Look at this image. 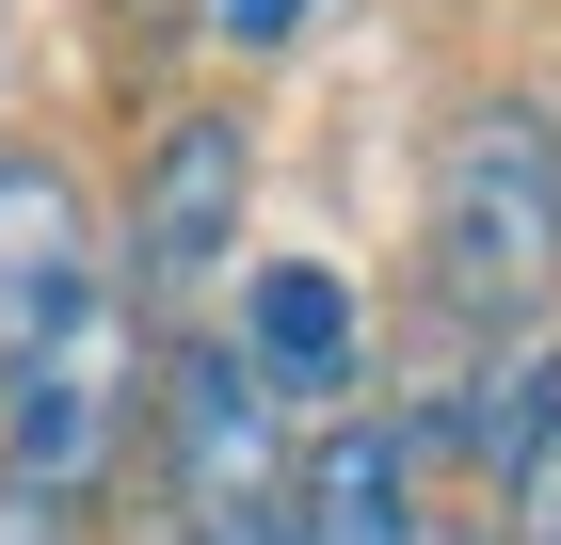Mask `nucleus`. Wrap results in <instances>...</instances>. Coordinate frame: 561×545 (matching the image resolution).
Here are the masks:
<instances>
[{
  "label": "nucleus",
  "instance_id": "1",
  "mask_svg": "<svg viewBox=\"0 0 561 545\" xmlns=\"http://www.w3.org/2000/svg\"><path fill=\"white\" fill-rule=\"evenodd\" d=\"M546 289H561V128L529 96H481L433 161V305L466 337H497Z\"/></svg>",
  "mask_w": 561,
  "mask_h": 545
},
{
  "label": "nucleus",
  "instance_id": "2",
  "mask_svg": "<svg viewBox=\"0 0 561 545\" xmlns=\"http://www.w3.org/2000/svg\"><path fill=\"white\" fill-rule=\"evenodd\" d=\"M145 370H161V337H145L113 289H81L16 370H0V498H16V513L96 498L113 450L145 433Z\"/></svg>",
  "mask_w": 561,
  "mask_h": 545
},
{
  "label": "nucleus",
  "instance_id": "3",
  "mask_svg": "<svg viewBox=\"0 0 561 545\" xmlns=\"http://www.w3.org/2000/svg\"><path fill=\"white\" fill-rule=\"evenodd\" d=\"M145 433H161L176 530L273 513V465H289V401L241 370V337H161V370H145Z\"/></svg>",
  "mask_w": 561,
  "mask_h": 545
},
{
  "label": "nucleus",
  "instance_id": "4",
  "mask_svg": "<svg viewBox=\"0 0 561 545\" xmlns=\"http://www.w3.org/2000/svg\"><path fill=\"white\" fill-rule=\"evenodd\" d=\"M241 193H257V145L241 113H161L145 145V193H129V321H193L225 289V257H241Z\"/></svg>",
  "mask_w": 561,
  "mask_h": 545
},
{
  "label": "nucleus",
  "instance_id": "5",
  "mask_svg": "<svg viewBox=\"0 0 561 545\" xmlns=\"http://www.w3.org/2000/svg\"><path fill=\"white\" fill-rule=\"evenodd\" d=\"M81 289H96V209H81V177L33 161V145H0V370H16Z\"/></svg>",
  "mask_w": 561,
  "mask_h": 545
},
{
  "label": "nucleus",
  "instance_id": "6",
  "mask_svg": "<svg viewBox=\"0 0 561 545\" xmlns=\"http://www.w3.org/2000/svg\"><path fill=\"white\" fill-rule=\"evenodd\" d=\"M241 370H257L273 401H337V385L369 370V321H353V289L321 273V257L241 273Z\"/></svg>",
  "mask_w": 561,
  "mask_h": 545
},
{
  "label": "nucleus",
  "instance_id": "7",
  "mask_svg": "<svg viewBox=\"0 0 561 545\" xmlns=\"http://www.w3.org/2000/svg\"><path fill=\"white\" fill-rule=\"evenodd\" d=\"M289 545H433V513H417V433H401V418H337L321 450H305Z\"/></svg>",
  "mask_w": 561,
  "mask_h": 545
},
{
  "label": "nucleus",
  "instance_id": "8",
  "mask_svg": "<svg viewBox=\"0 0 561 545\" xmlns=\"http://www.w3.org/2000/svg\"><path fill=\"white\" fill-rule=\"evenodd\" d=\"M497 498H514V545H561V337L529 353V418H514V465H497Z\"/></svg>",
  "mask_w": 561,
  "mask_h": 545
},
{
  "label": "nucleus",
  "instance_id": "9",
  "mask_svg": "<svg viewBox=\"0 0 561 545\" xmlns=\"http://www.w3.org/2000/svg\"><path fill=\"white\" fill-rule=\"evenodd\" d=\"M305 16H321V0H209V33H225V48H289Z\"/></svg>",
  "mask_w": 561,
  "mask_h": 545
},
{
  "label": "nucleus",
  "instance_id": "10",
  "mask_svg": "<svg viewBox=\"0 0 561 545\" xmlns=\"http://www.w3.org/2000/svg\"><path fill=\"white\" fill-rule=\"evenodd\" d=\"M193 545H289V513H225V530H193Z\"/></svg>",
  "mask_w": 561,
  "mask_h": 545
}]
</instances>
